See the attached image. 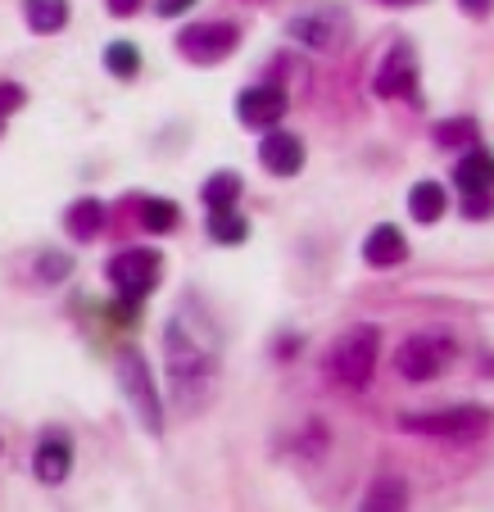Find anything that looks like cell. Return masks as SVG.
Returning <instances> with one entry per match:
<instances>
[{"mask_svg": "<svg viewBox=\"0 0 494 512\" xmlns=\"http://www.w3.org/2000/svg\"><path fill=\"white\" fill-rule=\"evenodd\" d=\"M164 349H168V377H173V395L186 399V413L200 408V399L214 386V349L195 340V331L186 327V318H173L164 331Z\"/></svg>", "mask_w": 494, "mask_h": 512, "instance_id": "6da1fadb", "label": "cell"}, {"mask_svg": "<svg viewBox=\"0 0 494 512\" xmlns=\"http://www.w3.org/2000/svg\"><path fill=\"white\" fill-rule=\"evenodd\" d=\"M377 345H381L377 327H349L322 358V377L340 390H363L372 381V368H377Z\"/></svg>", "mask_w": 494, "mask_h": 512, "instance_id": "7a4b0ae2", "label": "cell"}, {"mask_svg": "<svg viewBox=\"0 0 494 512\" xmlns=\"http://www.w3.org/2000/svg\"><path fill=\"white\" fill-rule=\"evenodd\" d=\"M286 37H295L309 50H322V55H336L349 37V14L340 10V5H309V10L291 14Z\"/></svg>", "mask_w": 494, "mask_h": 512, "instance_id": "3957f363", "label": "cell"}, {"mask_svg": "<svg viewBox=\"0 0 494 512\" xmlns=\"http://www.w3.org/2000/svg\"><path fill=\"white\" fill-rule=\"evenodd\" d=\"M449 363H454V345H449V336H431V331L408 336L404 345L395 349V368H399L404 381H436Z\"/></svg>", "mask_w": 494, "mask_h": 512, "instance_id": "277c9868", "label": "cell"}, {"mask_svg": "<svg viewBox=\"0 0 494 512\" xmlns=\"http://www.w3.org/2000/svg\"><path fill=\"white\" fill-rule=\"evenodd\" d=\"M118 386H123V395L132 399L136 417L146 422V431H150V435H159V431H164V413H159L155 381H150L146 358L136 354V349H123V354H118Z\"/></svg>", "mask_w": 494, "mask_h": 512, "instance_id": "5b68a950", "label": "cell"}, {"mask_svg": "<svg viewBox=\"0 0 494 512\" xmlns=\"http://www.w3.org/2000/svg\"><path fill=\"white\" fill-rule=\"evenodd\" d=\"M236 41H241L236 23H191V28L177 32V55L204 68V64H218V59L232 55Z\"/></svg>", "mask_w": 494, "mask_h": 512, "instance_id": "8992f818", "label": "cell"}, {"mask_svg": "<svg viewBox=\"0 0 494 512\" xmlns=\"http://www.w3.org/2000/svg\"><path fill=\"white\" fill-rule=\"evenodd\" d=\"M105 277L123 290L127 300H146L159 281V250H123L109 259Z\"/></svg>", "mask_w": 494, "mask_h": 512, "instance_id": "52a82bcc", "label": "cell"}, {"mask_svg": "<svg viewBox=\"0 0 494 512\" xmlns=\"http://www.w3.org/2000/svg\"><path fill=\"white\" fill-rule=\"evenodd\" d=\"M404 431L440 435V440H476V435L490 431V413H481V408H449V413L404 417Z\"/></svg>", "mask_w": 494, "mask_h": 512, "instance_id": "ba28073f", "label": "cell"}, {"mask_svg": "<svg viewBox=\"0 0 494 512\" xmlns=\"http://www.w3.org/2000/svg\"><path fill=\"white\" fill-rule=\"evenodd\" d=\"M381 100H413L417 96V59L408 46H395L377 68V82H372Z\"/></svg>", "mask_w": 494, "mask_h": 512, "instance_id": "9c48e42d", "label": "cell"}, {"mask_svg": "<svg viewBox=\"0 0 494 512\" xmlns=\"http://www.w3.org/2000/svg\"><path fill=\"white\" fill-rule=\"evenodd\" d=\"M286 114V91L277 82H263V87H245L241 100H236V118L245 127H272Z\"/></svg>", "mask_w": 494, "mask_h": 512, "instance_id": "30bf717a", "label": "cell"}, {"mask_svg": "<svg viewBox=\"0 0 494 512\" xmlns=\"http://www.w3.org/2000/svg\"><path fill=\"white\" fill-rule=\"evenodd\" d=\"M259 164L268 168L272 177H295L304 168V145H300V136H291V132H268L263 136V145H259Z\"/></svg>", "mask_w": 494, "mask_h": 512, "instance_id": "8fae6325", "label": "cell"}, {"mask_svg": "<svg viewBox=\"0 0 494 512\" xmlns=\"http://www.w3.org/2000/svg\"><path fill=\"white\" fill-rule=\"evenodd\" d=\"M73 467V440H64L59 431H50L46 440L37 445V458H32V472L41 476L46 485H59Z\"/></svg>", "mask_w": 494, "mask_h": 512, "instance_id": "7c38bea8", "label": "cell"}, {"mask_svg": "<svg viewBox=\"0 0 494 512\" xmlns=\"http://www.w3.org/2000/svg\"><path fill=\"white\" fill-rule=\"evenodd\" d=\"M363 259H368L372 268H395V263H404L408 259L404 232H399V227H390V223L372 227L368 241H363Z\"/></svg>", "mask_w": 494, "mask_h": 512, "instance_id": "4fadbf2b", "label": "cell"}, {"mask_svg": "<svg viewBox=\"0 0 494 512\" xmlns=\"http://www.w3.org/2000/svg\"><path fill=\"white\" fill-rule=\"evenodd\" d=\"M454 182L463 186V191H494V155L467 150V159L454 168Z\"/></svg>", "mask_w": 494, "mask_h": 512, "instance_id": "5bb4252c", "label": "cell"}, {"mask_svg": "<svg viewBox=\"0 0 494 512\" xmlns=\"http://www.w3.org/2000/svg\"><path fill=\"white\" fill-rule=\"evenodd\" d=\"M105 232V204L100 200H78L68 209V236L73 241H96Z\"/></svg>", "mask_w": 494, "mask_h": 512, "instance_id": "9a60e30c", "label": "cell"}, {"mask_svg": "<svg viewBox=\"0 0 494 512\" xmlns=\"http://www.w3.org/2000/svg\"><path fill=\"white\" fill-rule=\"evenodd\" d=\"M209 236L218 245H241L250 236V218H241L232 204H218V209H209Z\"/></svg>", "mask_w": 494, "mask_h": 512, "instance_id": "2e32d148", "label": "cell"}, {"mask_svg": "<svg viewBox=\"0 0 494 512\" xmlns=\"http://www.w3.org/2000/svg\"><path fill=\"white\" fill-rule=\"evenodd\" d=\"M445 186L440 182H417L413 191H408V213H413L417 223H436L440 213H445Z\"/></svg>", "mask_w": 494, "mask_h": 512, "instance_id": "e0dca14e", "label": "cell"}, {"mask_svg": "<svg viewBox=\"0 0 494 512\" xmlns=\"http://www.w3.org/2000/svg\"><path fill=\"white\" fill-rule=\"evenodd\" d=\"M23 14H28L32 32L50 37V32H59L68 23V0H28V5H23Z\"/></svg>", "mask_w": 494, "mask_h": 512, "instance_id": "ac0fdd59", "label": "cell"}, {"mask_svg": "<svg viewBox=\"0 0 494 512\" xmlns=\"http://www.w3.org/2000/svg\"><path fill=\"white\" fill-rule=\"evenodd\" d=\"M182 223V209H177L173 200H141V227L155 236L173 232V227Z\"/></svg>", "mask_w": 494, "mask_h": 512, "instance_id": "d6986e66", "label": "cell"}, {"mask_svg": "<svg viewBox=\"0 0 494 512\" xmlns=\"http://www.w3.org/2000/svg\"><path fill=\"white\" fill-rule=\"evenodd\" d=\"M431 136H436L440 150H467V145H476V123L472 118H445V123L431 127Z\"/></svg>", "mask_w": 494, "mask_h": 512, "instance_id": "ffe728a7", "label": "cell"}, {"mask_svg": "<svg viewBox=\"0 0 494 512\" xmlns=\"http://www.w3.org/2000/svg\"><path fill=\"white\" fill-rule=\"evenodd\" d=\"M404 499H408L404 481H395V476H381V481L368 490L363 508H368V512H381V508H404Z\"/></svg>", "mask_w": 494, "mask_h": 512, "instance_id": "44dd1931", "label": "cell"}, {"mask_svg": "<svg viewBox=\"0 0 494 512\" xmlns=\"http://www.w3.org/2000/svg\"><path fill=\"white\" fill-rule=\"evenodd\" d=\"M241 200V177L236 173H214L209 182H204V204L209 209H218V204H236Z\"/></svg>", "mask_w": 494, "mask_h": 512, "instance_id": "7402d4cb", "label": "cell"}, {"mask_svg": "<svg viewBox=\"0 0 494 512\" xmlns=\"http://www.w3.org/2000/svg\"><path fill=\"white\" fill-rule=\"evenodd\" d=\"M105 64L114 78H136V73H141V55H136L132 41H114V46L105 50Z\"/></svg>", "mask_w": 494, "mask_h": 512, "instance_id": "603a6c76", "label": "cell"}, {"mask_svg": "<svg viewBox=\"0 0 494 512\" xmlns=\"http://www.w3.org/2000/svg\"><path fill=\"white\" fill-rule=\"evenodd\" d=\"M463 213L467 218H490L494 213V191H463Z\"/></svg>", "mask_w": 494, "mask_h": 512, "instance_id": "cb8c5ba5", "label": "cell"}, {"mask_svg": "<svg viewBox=\"0 0 494 512\" xmlns=\"http://www.w3.org/2000/svg\"><path fill=\"white\" fill-rule=\"evenodd\" d=\"M68 272H73L68 254H41V277L46 281H59V277H68Z\"/></svg>", "mask_w": 494, "mask_h": 512, "instance_id": "d4e9b609", "label": "cell"}, {"mask_svg": "<svg viewBox=\"0 0 494 512\" xmlns=\"http://www.w3.org/2000/svg\"><path fill=\"white\" fill-rule=\"evenodd\" d=\"M109 5V14H114V19H132L136 10H141V0H105Z\"/></svg>", "mask_w": 494, "mask_h": 512, "instance_id": "484cf974", "label": "cell"}, {"mask_svg": "<svg viewBox=\"0 0 494 512\" xmlns=\"http://www.w3.org/2000/svg\"><path fill=\"white\" fill-rule=\"evenodd\" d=\"M191 5H195V0H159L155 10L164 14V19H173V14H186V10H191Z\"/></svg>", "mask_w": 494, "mask_h": 512, "instance_id": "4316f807", "label": "cell"}, {"mask_svg": "<svg viewBox=\"0 0 494 512\" xmlns=\"http://www.w3.org/2000/svg\"><path fill=\"white\" fill-rule=\"evenodd\" d=\"M458 5H463V14H472V19H485L494 0H458Z\"/></svg>", "mask_w": 494, "mask_h": 512, "instance_id": "83f0119b", "label": "cell"}, {"mask_svg": "<svg viewBox=\"0 0 494 512\" xmlns=\"http://www.w3.org/2000/svg\"><path fill=\"white\" fill-rule=\"evenodd\" d=\"M19 105H23V91L14 87V82H5V114H14Z\"/></svg>", "mask_w": 494, "mask_h": 512, "instance_id": "f1b7e54d", "label": "cell"}, {"mask_svg": "<svg viewBox=\"0 0 494 512\" xmlns=\"http://www.w3.org/2000/svg\"><path fill=\"white\" fill-rule=\"evenodd\" d=\"M386 5H417V0H386Z\"/></svg>", "mask_w": 494, "mask_h": 512, "instance_id": "f546056e", "label": "cell"}]
</instances>
